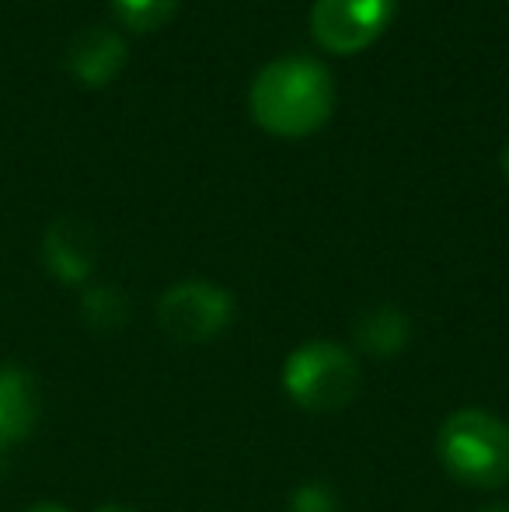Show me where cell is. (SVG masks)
Segmentation results:
<instances>
[{"label":"cell","instance_id":"15","mask_svg":"<svg viewBox=\"0 0 509 512\" xmlns=\"http://www.w3.org/2000/svg\"><path fill=\"white\" fill-rule=\"evenodd\" d=\"M478 512H509V506H503V502H492V506L478 509Z\"/></svg>","mask_w":509,"mask_h":512},{"label":"cell","instance_id":"10","mask_svg":"<svg viewBox=\"0 0 509 512\" xmlns=\"http://www.w3.org/2000/svg\"><path fill=\"white\" fill-rule=\"evenodd\" d=\"M129 297L119 286H88L81 297V317L88 328L102 331V335H112V331L126 328L129 324Z\"/></svg>","mask_w":509,"mask_h":512},{"label":"cell","instance_id":"3","mask_svg":"<svg viewBox=\"0 0 509 512\" xmlns=\"http://www.w3.org/2000/svg\"><path fill=\"white\" fill-rule=\"evenodd\" d=\"M363 387L360 363L349 349L318 338L293 349L283 363V391L290 394L293 405L332 415L356 401Z\"/></svg>","mask_w":509,"mask_h":512},{"label":"cell","instance_id":"2","mask_svg":"<svg viewBox=\"0 0 509 512\" xmlns=\"http://www.w3.org/2000/svg\"><path fill=\"white\" fill-rule=\"evenodd\" d=\"M436 450L450 478L468 488H503L509 481V425L492 411L461 408L447 415Z\"/></svg>","mask_w":509,"mask_h":512},{"label":"cell","instance_id":"6","mask_svg":"<svg viewBox=\"0 0 509 512\" xmlns=\"http://www.w3.org/2000/svg\"><path fill=\"white\" fill-rule=\"evenodd\" d=\"M42 265L67 286H81L98 265L95 227L81 216H56L42 234Z\"/></svg>","mask_w":509,"mask_h":512},{"label":"cell","instance_id":"5","mask_svg":"<svg viewBox=\"0 0 509 512\" xmlns=\"http://www.w3.org/2000/svg\"><path fill=\"white\" fill-rule=\"evenodd\" d=\"M398 0H314L311 35L335 56H356L370 49L391 25Z\"/></svg>","mask_w":509,"mask_h":512},{"label":"cell","instance_id":"14","mask_svg":"<svg viewBox=\"0 0 509 512\" xmlns=\"http://www.w3.org/2000/svg\"><path fill=\"white\" fill-rule=\"evenodd\" d=\"M95 512H136V509H129V506H98Z\"/></svg>","mask_w":509,"mask_h":512},{"label":"cell","instance_id":"8","mask_svg":"<svg viewBox=\"0 0 509 512\" xmlns=\"http://www.w3.org/2000/svg\"><path fill=\"white\" fill-rule=\"evenodd\" d=\"M42 415L39 380L21 366H0V474L7 467V450L32 436Z\"/></svg>","mask_w":509,"mask_h":512},{"label":"cell","instance_id":"1","mask_svg":"<svg viewBox=\"0 0 509 512\" xmlns=\"http://www.w3.org/2000/svg\"><path fill=\"white\" fill-rule=\"evenodd\" d=\"M252 119L269 136L304 140L318 133L335 108V81L311 56H283L265 63L248 91Z\"/></svg>","mask_w":509,"mask_h":512},{"label":"cell","instance_id":"4","mask_svg":"<svg viewBox=\"0 0 509 512\" xmlns=\"http://www.w3.org/2000/svg\"><path fill=\"white\" fill-rule=\"evenodd\" d=\"M234 321V297L217 283L189 279L175 283L157 300V324L164 338L178 345H203L213 342L227 324Z\"/></svg>","mask_w":509,"mask_h":512},{"label":"cell","instance_id":"13","mask_svg":"<svg viewBox=\"0 0 509 512\" xmlns=\"http://www.w3.org/2000/svg\"><path fill=\"white\" fill-rule=\"evenodd\" d=\"M25 512H70V509H63L60 502H35V506H28Z\"/></svg>","mask_w":509,"mask_h":512},{"label":"cell","instance_id":"12","mask_svg":"<svg viewBox=\"0 0 509 512\" xmlns=\"http://www.w3.org/2000/svg\"><path fill=\"white\" fill-rule=\"evenodd\" d=\"M290 512H339V499L325 481H304L290 495Z\"/></svg>","mask_w":509,"mask_h":512},{"label":"cell","instance_id":"7","mask_svg":"<svg viewBox=\"0 0 509 512\" xmlns=\"http://www.w3.org/2000/svg\"><path fill=\"white\" fill-rule=\"evenodd\" d=\"M129 53L126 42L119 32L105 25L81 28L74 39L67 42V53H63V67L74 77L81 88H105L123 74Z\"/></svg>","mask_w":509,"mask_h":512},{"label":"cell","instance_id":"16","mask_svg":"<svg viewBox=\"0 0 509 512\" xmlns=\"http://www.w3.org/2000/svg\"><path fill=\"white\" fill-rule=\"evenodd\" d=\"M503 175H506V182H509V143H506V150H503Z\"/></svg>","mask_w":509,"mask_h":512},{"label":"cell","instance_id":"9","mask_svg":"<svg viewBox=\"0 0 509 512\" xmlns=\"http://www.w3.org/2000/svg\"><path fill=\"white\" fill-rule=\"evenodd\" d=\"M353 342L370 356H398L412 342V321L401 307L374 304L353 317Z\"/></svg>","mask_w":509,"mask_h":512},{"label":"cell","instance_id":"11","mask_svg":"<svg viewBox=\"0 0 509 512\" xmlns=\"http://www.w3.org/2000/svg\"><path fill=\"white\" fill-rule=\"evenodd\" d=\"M112 11L129 32H157L178 11V0H112Z\"/></svg>","mask_w":509,"mask_h":512}]
</instances>
